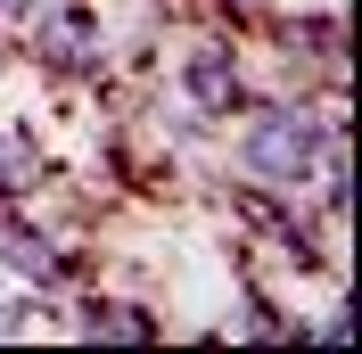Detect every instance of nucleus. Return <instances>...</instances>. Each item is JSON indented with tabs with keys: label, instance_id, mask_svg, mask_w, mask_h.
<instances>
[{
	"label": "nucleus",
	"instance_id": "1",
	"mask_svg": "<svg viewBox=\"0 0 362 354\" xmlns=\"http://www.w3.org/2000/svg\"><path fill=\"white\" fill-rule=\"evenodd\" d=\"M230 124H239V173H247L255 190H280V198L313 190L329 140L346 132L338 99H329V108H313V99H247Z\"/></svg>",
	"mask_w": 362,
	"mask_h": 354
},
{
	"label": "nucleus",
	"instance_id": "2",
	"mask_svg": "<svg viewBox=\"0 0 362 354\" xmlns=\"http://www.w3.org/2000/svg\"><path fill=\"white\" fill-rule=\"evenodd\" d=\"M173 83H181V108L206 115V124H230V115L247 108V67H239V50H230L223 33H189Z\"/></svg>",
	"mask_w": 362,
	"mask_h": 354
},
{
	"label": "nucleus",
	"instance_id": "3",
	"mask_svg": "<svg viewBox=\"0 0 362 354\" xmlns=\"http://www.w3.org/2000/svg\"><path fill=\"white\" fill-rule=\"evenodd\" d=\"M25 33H33V58H42L49 74H66V83L107 74V33H99V17H90L83 0H42Z\"/></svg>",
	"mask_w": 362,
	"mask_h": 354
},
{
	"label": "nucleus",
	"instance_id": "4",
	"mask_svg": "<svg viewBox=\"0 0 362 354\" xmlns=\"http://www.w3.org/2000/svg\"><path fill=\"white\" fill-rule=\"evenodd\" d=\"M0 272H17L25 288H58V272H66L58 239H49L17 198H0Z\"/></svg>",
	"mask_w": 362,
	"mask_h": 354
},
{
	"label": "nucleus",
	"instance_id": "5",
	"mask_svg": "<svg viewBox=\"0 0 362 354\" xmlns=\"http://www.w3.org/2000/svg\"><path fill=\"white\" fill-rule=\"evenodd\" d=\"M74 330L83 338H115V346H148V338H157V313L124 305V297H83V305H74Z\"/></svg>",
	"mask_w": 362,
	"mask_h": 354
},
{
	"label": "nucleus",
	"instance_id": "6",
	"mask_svg": "<svg viewBox=\"0 0 362 354\" xmlns=\"http://www.w3.org/2000/svg\"><path fill=\"white\" fill-rule=\"evenodd\" d=\"M25 181H42V149H33V132L0 124V198H25Z\"/></svg>",
	"mask_w": 362,
	"mask_h": 354
},
{
	"label": "nucleus",
	"instance_id": "7",
	"mask_svg": "<svg viewBox=\"0 0 362 354\" xmlns=\"http://www.w3.org/2000/svg\"><path fill=\"white\" fill-rule=\"evenodd\" d=\"M33 8H42V0H0V33H25V25H33Z\"/></svg>",
	"mask_w": 362,
	"mask_h": 354
}]
</instances>
